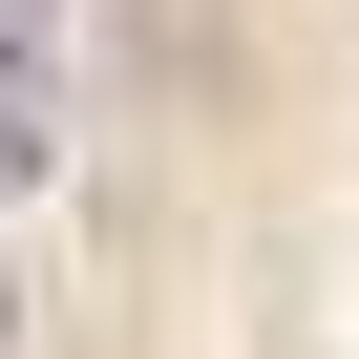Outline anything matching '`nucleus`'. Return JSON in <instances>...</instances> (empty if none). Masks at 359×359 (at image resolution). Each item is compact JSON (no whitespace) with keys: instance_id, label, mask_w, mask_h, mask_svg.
Listing matches in <instances>:
<instances>
[{"instance_id":"f257e3e1","label":"nucleus","mask_w":359,"mask_h":359,"mask_svg":"<svg viewBox=\"0 0 359 359\" xmlns=\"http://www.w3.org/2000/svg\"><path fill=\"white\" fill-rule=\"evenodd\" d=\"M64 169V64H0V191H43Z\"/></svg>"},{"instance_id":"f03ea898","label":"nucleus","mask_w":359,"mask_h":359,"mask_svg":"<svg viewBox=\"0 0 359 359\" xmlns=\"http://www.w3.org/2000/svg\"><path fill=\"white\" fill-rule=\"evenodd\" d=\"M43 43H64V0H0V64H43Z\"/></svg>"},{"instance_id":"7ed1b4c3","label":"nucleus","mask_w":359,"mask_h":359,"mask_svg":"<svg viewBox=\"0 0 359 359\" xmlns=\"http://www.w3.org/2000/svg\"><path fill=\"white\" fill-rule=\"evenodd\" d=\"M0 359H22V296H0Z\"/></svg>"}]
</instances>
